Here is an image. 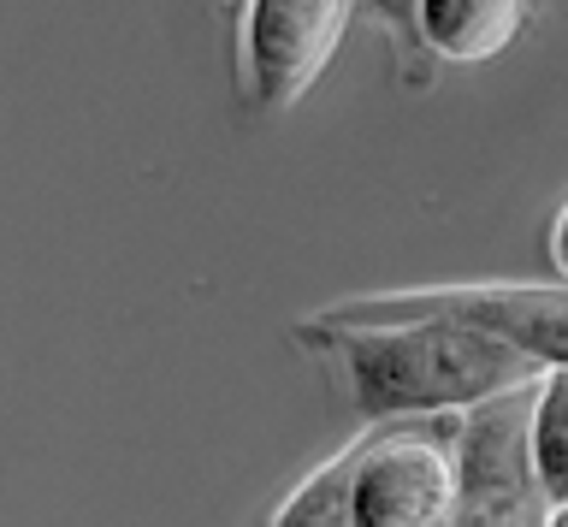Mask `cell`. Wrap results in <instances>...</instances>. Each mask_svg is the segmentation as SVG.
Here are the masks:
<instances>
[{
    "label": "cell",
    "instance_id": "1",
    "mask_svg": "<svg viewBox=\"0 0 568 527\" xmlns=\"http://www.w3.org/2000/svg\"><path fill=\"white\" fill-rule=\"evenodd\" d=\"M302 344H332L349 379V397L367 420L479 409L491 397L532 392L550 367L497 332L456 314H390V321H320L302 326Z\"/></svg>",
    "mask_w": 568,
    "mask_h": 527
},
{
    "label": "cell",
    "instance_id": "2",
    "mask_svg": "<svg viewBox=\"0 0 568 527\" xmlns=\"http://www.w3.org/2000/svg\"><path fill=\"white\" fill-rule=\"evenodd\" d=\"M462 491V420L385 427L349 450L355 527H444Z\"/></svg>",
    "mask_w": 568,
    "mask_h": 527
},
{
    "label": "cell",
    "instance_id": "3",
    "mask_svg": "<svg viewBox=\"0 0 568 527\" xmlns=\"http://www.w3.org/2000/svg\"><path fill=\"white\" fill-rule=\"evenodd\" d=\"M550 498L532 474V392L491 397L462 420V491L444 527H545Z\"/></svg>",
    "mask_w": 568,
    "mask_h": 527
},
{
    "label": "cell",
    "instance_id": "4",
    "mask_svg": "<svg viewBox=\"0 0 568 527\" xmlns=\"http://www.w3.org/2000/svg\"><path fill=\"white\" fill-rule=\"evenodd\" d=\"M355 0H243V78L261 108H296L344 48Z\"/></svg>",
    "mask_w": 568,
    "mask_h": 527
},
{
    "label": "cell",
    "instance_id": "5",
    "mask_svg": "<svg viewBox=\"0 0 568 527\" xmlns=\"http://www.w3.org/2000/svg\"><path fill=\"white\" fill-rule=\"evenodd\" d=\"M390 314H456L539 356L545 367H568V285H450L420 296H362L332 308V321H390Z\"/></svg>",
    "mask_w": 568,
    "mask_h": 527
},
{
    "label": "cell",
    "instance_id": "6",
    "mask_svg": "<svg viewBox=\"0 0 568 527\" xmlns=\"http://www.w3.org/2000/svg\"><path fill=\"white\" fill-rule=\"evenodd\" d=\"M527 30V0H415V42L450 65L497 60Z\"/></svg>",
    "mask_w": 568,
    "mask_h": 527
},
{
    "label": "cell",
    "instance_id": "7",
    "mask_svg": "<svg viewBox=\"0 0 568 527\" xmlns=\"http://www.w3.org/2000/svg\"><path fill=\"white\" fill-rule=\"evenodd\" d=\"M532 474L550 509H568V367H550L532 385Z\"/></svg>",
    "mask_w": 568,
    "mask_h": 527
},
{
    "label": "cell",
    "instance_id": "8",
    "mask_svg": "<svg viewBox=\"0 0 568 527\" xmlns=\"http://www.w3.org/2000/svg\"><path fill=\"white\" fill-rule=\"evenodd\" d=\"M273 527H355V509H349V456L314 468L308 480L284 498Z\"/></svg>",
    "mask_w": 568,
    "mask_h": 527
},
{
    "label": "cell",
    "instance_id": "9",
    "mask_svg": "<svg viewBox=\"0 0 568 527\" xmlns=\"http://www.w3.org/2000/svg\"><path fill=\"white\" fill-rule=\"evenodd\" d=\"M379 7V19L397 30V37H415V0H373Z\"/></svg>",
    "mask_w": 568,
    "mask_h": 527
},
{
    "label": "cell",
    "instance_id": "10",
    "mask_svg": "<svg viewBox=\"0 0 568 527\" xmlns=\"http://www.w3.org/2000/svg\"><path fill=\"white\" fill-rule=\"evenodd\" d=\"M550 261H557V273L568 278V207L557 214V225H550Z\"/></svg>",
    "mask_w": 568,
    "mask_h": 527
},
{
    "label": "cell",
    "instance_id": "11",
    "mask_svg": "<svg viewBox=\"0 0 568 527\" xmlns=\"http://www.w3.org/2000/svg\"><path fill=\"white\" fill-rule=\"evenodd\" d=\"M545 527H568V509H550V521Z\"/></svg>",
    "mask_w": 568,
    "mask_h": 527
}]
</instances>
